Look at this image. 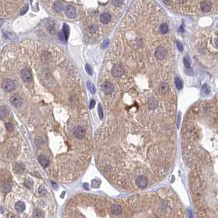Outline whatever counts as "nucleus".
Segmentation results:
<instances>
[{
  "label": "nucleus",
  "mask_w": 218,
  "mask_h": 218,
  "mask_svg": "<svg viewBox=\"0 0 218 218\" xmlns=\"http://www.w3.org/2000/svg\"><path fill=\"white\" fill-rule=\"evenodd\" d=\"M157 106V101L154 99V98H151L149 99L148 102V107L149 109H154Z\"/></svg>",
  "instance_id": "4468645a"
},
{
  "label": "nucleus",
  "mask_w": 218,
  "mask_h": 218,
  "mask_svg": "<svg viewBox=\"0 0 218 218\" xmlns=\"http://www.w3.org/2000/svg\"><path fill=\"white\" fill-rule=\"evenodd\" d=\"M120 202L122 212L114 215L107 198L74 197L67 202L62 218H186L180 202L167 190L134 195Z\"/></svg>",
  "instance_id": "f257e3e1"
},
{
  "label": "nucleus",
  "mask_w": 218,
  "mask_h": 218,
  "mask_svg": "<svg viewBox=\"0 0 218 218\" xmlns=\"http://www.w3.org/2000/svg\"><path fill=\"white\" fill-rule=\"evenodd\" d=\"M94 105H95V101L94 99H92L91 101H90V103H89V109H93L94 108Z\"/></svg>",
  "instance_id": "c9c22d12"
},
{
  "label": "nucleus",
  "mask_w": 218,
  "mask_h": 218,
  "mask_svg": "<svg viewBox=\"0 0 218 218\" xmlns=\"http://www.w3.org/2000/svg\"><path fill=\"white\" fill-rule=\"evenodd\" d=\"M44 216V213L43 211H40V210H35L34 212V217L35 218H42Z\"/></svg>",
  "instance_id": "412c9836"
},
{
  "label": "nucleus",
  "mask_w": 218,
  "mask_h": 218,
  "mask_svg": "<svg viewBox=\"0 0 218 218\" xmlns=\"http://www.w3.org/2000/svg\"><path fill=\"white\" fill-rule=\"evenodd\" d=\"M10 102L14 107H20L22 103V99L19 94H14L10 98Z\"/></svg>",
  "instance_id": "423d86ee"
},
{
  "label": "nucleus",
  "mask_w": 218,
  "mask_h": 218,
  "mask_svg": "<svg viewBox=\"0 0 218 218\" xmlns=\"http://www.w3.org/2000/svg\"><path fill=\"white\" fill-rule=\"evenodd\" d=\"M175 85L177 88L178 90L181 89H182V86H183V83H182V80H180L179 77H176L175 78Z\"/></svg>",
  "instance_id": "6ab92c4d"
},
{
  "label": "nucleus",
  "mask_w": 218,
  "mask_h": 218,
  "mask_svg": "<svg viewBox=\"0 0 218 218\" xmlns=\"http://www.w3.org/2000/svg\"><path fill=\"white\" fill-rule=\"evenodd\" d=\"M15 209H16L17 212H23L26 209V205L24 202H17V204H15Z\"/></svg>",
  "instance_id": "2eb2a0df"
},
{
  "label": "nucleus",
  "mask_w": 218,
  "mask_h": 218,
  "mask_svg": "<svg viewBox=\"0 0 218 218\" xmlns=\"http://www.w3.org/2000/svg\"><path fill=\"white\" fill-rule=\"evenodd\" d=\"M98 112H99V118L103 119V108H102L101 104H99V106H98Z\"/></svg>",
  "instance_id": "c85d7f7f"
},
{
  "label": "nucleus",
  "mask_w": 218,
  "mask_h": 218,
  "mask_svg": "<svg viewBox=\"0 0 218 218\" xmlns=\"http://www.w3.org/2000/svg\"><path fill=\"white\" fill-rule=\"evenodd\" d=\"M74 136L76 137V139H82L85 136V130H84V128H82L81 126H78L76 127V129H75V131H74Z\"/></svg>",
  "instance_id": "6e6552de"
},
{
  "label": "nucleus",
  "mask_w": 218,
  "mask_h": 218,
  "mask_svg": "<svg viewBox=\"0 0 218 218\" xmlns=\"http://www.w3.org/2000/svg\"><path fill=\"white\" fill-rule=\"evenodd\" d=\"M108 44V40H106V41H105V42L103 43V49H104V48H106Z\"/></svg>",
  "instance_id": "a19ab883"
},
{
  "label": "nucleus",
  "mask_w": 218,
  "mask_h": 218,
  "mask_svg": "<svg viewBox=\"0 0 218 218\" xmlns=\"http://www.w3.org/2000/svg\"><path fill=\"white\" fill-rule=\"evenodd\" d=\"M66 15L70 18H73L76 17V9L71 5H67L65 8Z\"/></svg>",
  "instance_id": "9d476101"
},
{
  "label": "nucleus",
  "mask_w": 218,
  "mask_h": 218,
  "mask_svg": "<svg viewBox=\"0 0 218 218\" xmlns=\"http://www.w3.org/2000/svg\"><path fill=\"white\" fill-rule=\"evenodd\" d=\"M1 189H2V191H3V192H8L10 190V185L8 184L5 183L2 185Z\"/></svg>",
  "instance_id": "cd10ccee"
},
{
  "label": "nucleus",
  "mask_w": 218,
  "mask_h": 218,
  "mask_svg": "<svg viewBox=\"0 0 218 218\" xmlns=\"http://www.w3.org/2000/svg\"><path fill=\"white\" fill-rule=\"evenodd\" d=\"M13 169H14L15 172H17V173H21V172H23L25 170V166L23 164L17 163L14 165Z\"/></svg>",
  "instance_id": "ddd939ff"
},
{
  "label": "nucleus",
  "mask_w": 218,
  "mask_h": 218,
  "mask_svg": "<svg viewBox=\"0 0 218 218\" xmlns=\"http://www.w3.org/2000/svg\"><path fill=\"white\" fill-rule=\"evenodd\" d=\"M54 9L57 12H62L63 9H64V7H63V4L61 3V2H56L54 5Z\"/></svg>",
  "instance_id": "f3484780"
},
{
  "label": "nucleus",
  "mask_w": 218,
  "mask_h": 218,
  "mask_svg": "<svg viewBox=\"0 0 218 218\" xmlns=\"http://www.w3.org/2000/svg\"><path fill=\"white\" fill-rule=\"evenodd\" d=\"M69 31H70L69 26H67L66 24H64L63 25V29H62V32L64 33V35H66V38H68V36H69Z\"/></svg>",
  "instance_id": "5701e85b"
},
{
  "label": "nucleus",
  "mask_w": 218,
  "mask_h": 218,
  "mask_svg": "<svg viewBox=\"0 0 218 218\" xmlns=\"http://www.w3.org/2000/svg\"><path fill=\"white\" fill-rule=\"evenodd\" d=\"M85 70H86V71H87L89 75H92V68H91V66H90L89 64H86V66H85Z\"/></svg>",
  "instance_id": "72a5a7b5"
},
{
  "label": "nucleus",
  "mask_w": 218,
  "mask_h": 218,
  "mask_svg": "<svg viewBox=\"0 0 218 218\" xmlns=\"http://www.w3.org/2000/svg\"><path fill=\"white\" fill-rule=\"evenodd\" d=\"M111 19H112L111 15L108 12H104L100 16V21L103 24L109 23V21H111Z\"/></svg>",
  "instance_id": "9b49d317"
},
{
  "label": "nucleus",
  "mask_w": 218,
  "mask_h": 218,
  "mask_svg": "<svg viewBox=\"0 0 218 218\" xmlns=\"http://www.w3.org/2000/svg\"><path fill=\"white\" fill-rule=\"evenodd\" d=\"M25 185H26V187H28L29 189H31V188L33 187V185H34V182L31 179H26L25 180Z\"/></svg>",
  "instance_id": "a878e982"
},
{
  "label": "nucleus",
  "mask_w": 218,
  "mask_h": 218,
  "mask_svg": "<svg viewBox=\"0 0 218 218\" xmlns=\"http://www.w3.org/2000/svg\"><path fill=\"white\" fill-rule=\"evenodd\" d=\"M189 213H190V218H193V215H192V212L189 210Z\"/></svg>",
  "instance_id": "37998d69"
},
{
  "label": "nucleus",
  "mask_w": 218,
  "mask_h": 218,
  "mask_svg": "<svg viewBox=\"0 0 218 218\" xmlns=\"http://www.w3.org/2000/svg\"><path fill=\"white\" fill-rule=\"evenodd\" d=\"M3 89L5 91H11L15 88V83L14 81L9 79H7L3 81V83L2 85Z\"/></svg>",
  "instance_id": "20e7f679"
},
{
  "label": "nucleus",
  "mask_w": 218,
  "mask_h": 218,
  "mask_svg": "<svg viewBox=\"0 0 218 218\" xmlns=\"http://www.w3.org/2000/svg\"><path fill=\"white\" fill-rule=\"evenodd\" d=\"M99 3H101V4H106V3H108V2H99Z\"/></svg>",
  "instance_id": "c03bdc74"
},
{
  "label": "nucleus",
  "mask_w": 218,
  "mask_h": 218,
  "mask_svg": "<svg viewBox=\"0 0 218 218\" xmlns=\"http://www.w3.org/2000/svg\"><path fill=\"white\" fill-rule=\"evenodd\" d=\"M112 3H113V5L117 6V7H119V6H121L123 2L122 1H112Z\"/></svg>",
  "instance_id": "e433bc0d"
},
{
  "label": "nucleus",
  "mask_w": 218,
  "mask_h": 218,
  "mask_svg": "<svg viewBox=\"0 0 218 218\" xmlns=\"http://www.w3.org/2000/svg\"><path fill=\"white\" fill-rule=\"evenodd\" d=\"M39 193L41 195V196H45V195L47 194V190H46V188H45L44 186H40V189H39Z\"/></svg>",
  "instance_id": "b1692460"
},
{
  "label": "nucleus",
  "mask_w": 218,
  "mask_h": 218,
  "mask_svg": "<svg viewBox=\"0 0 218 218\" xmlns=\"http://www.w3.org/2000/svg\"><path fill=\"white\" fill-rule=\"evenodd\" d=\"M112 76L115 77H120L124 73V69L121 65H114L112 69Z\"/></svg>",
  "instance_id": "7ed1b4c3"
},
{
  "label": "nucleus",
  "mask_w": 218,
  "mask_h": 218,
  "mask_svg": "<svg viewBox=\"0 0 218 218\" xmlns=\"http://www.w3.org/2000/svg\"><path fill=\"white\" fill-rule=\"evenodd\" d=\"M184 64L187 68H190L191 62H190V59L189 58V57H185L184 58Z\"/></svg>",
  "instance_id": "bb28decb"
},
{
  "label": "nucleus",
  "mask_w": 218,
  "mask_h": 218,
  "mask_svg": "<svg viewBox=\"0 0 218 218\" xmlns=\"http://www.w3.org/2000/svg\"><path fill=\"white\" fill-rule=\"evenodd\" d=\"M21 76L22 80H23L25 82H29V81H31V79H32L31 72L28 68H25V69H23L21 71Z\"/></svg>",
  "instance_id": "39448f33"
},
{
  "label": "nucleus",
  "mask_w": 218,
  "mask_h": 218,
  "mask_svg": "<svg viewBox=\"0 0 218 218\" xmlns=\"http://www.w3.org/2000/svg\"><path fill=\"white\" fill-rule=\"evenodd\" d=\"M168 90H169V85L167 83H164V82H163V83L160 84V85H159V91L162 94L167 93Z\"/></svg>",
  "instance_id": "dca6fc26"
},
{
  "label": "nucleus",
  "mask_w": 218,
  "mask_h": 218,
  "mask_svg": "<svg viewBox=\"0 0 218 218\" xmlns=\"http://www.w3.org/2000/svg\"><path fill=\"white\" fill-rule=\"evenodd\" d=\"M176 44H177V48H178V49L180 51V52H183V50H184V48H183V45L180 43L179 41H176Z\"/></svg>",
  "instance_id": "f704fd0d"
},
{
  "label": "nucleus",
  "mask_w": 218,
  "mask_h": 218,
  "mask_svg": "<svg viewBox=\"0 0 218 218\" xmlns=\"http://www.w3.org/2000/svg\"><path fill=\"white\" fill-rule=\"evenodd\" d=\"M39 162H40V163L42 165V166L44 167H48L49 164V158H48L47 157L43 156V155L39 157Z\"/></svg>",
  "instance_id": "f8f14e48"
},
{
  "label": "nucleus",
  "mask_w": 218,
  "mask_h": 218,
  "mask_svg": "<svg viewBox=\"0 0 218 218\" xmlns=\"http://www.w3.org/2000/svg\"><path fill=\"white\" fill-rule=\"evenodd\" d=\"M100 181L99 180H94L93 181H92V186L94 188H98V187H99L100 185Z\"/></svg>",
  "instance_id": "2f4dec72"
},
{
  "label": "nucleus",
  "mask_w": 218,
  "mask_h": 218,
  "mask_svg": "<svg viewBox=\"0 0 218 218\" xmlns=\"http://www.w3.org/2000/svg\"><path fill=\"white\" fill-rule=\"evenodd\" d=\"M102 88H103V91L106 93V94H112V92L114 91V86L113 85H112V83H110V82H104V83L102 85Z\"/></svg>",
  "instance_id": "1a4fd4ad"
},
{
  "label": "nucleus",
  "mask_w": 218,
  "mask_h": 218,
  "mask_svg": "<svg viewBox=\"0 0 218 218\" xmlns=\"http://www.w3.org/2000/svg\"><path fill=\"white\" fill-rule=\"evenodd\" d=\"M27 10H28V7L26 6V7H25L24 8H22L21 9V15H24L26 12H27Z\"/></svg>",
  "instance_id": "4c0bfd02"
},
{
  "label": "nucleus",
  "mask_w": 218,
  "mask_h": 218,
  "mask_svg": "<svg viewBox=\"0 0 218 218\" xmlns=\"http://www.w3.org/2000/svg\"><path fill=\"white\" fill-rule=\"evenodd\" d=\"M159 30H160V32H161L162 34H167V33L168 32V31H169V29H168V26H167L166 23H163V24H162V25L160 26Z\"/></svg>",
  "instance_id": "aec40b11"
},
{
  "label": "nucleus",
  "mask_w": 218,
  "mask_h": 218,
  "mask_svg": "<svg viewBox=\"0 0 218 218\" xmlns=\"http://www.w3.org/2000/svg\"><path fill=\"white\" fill-rule=\"evenodd\" d=\"M97 30H98L97 26L96 25H93V26H91L89 27V32L93 34V33H94V32L97 31Z\"/></svg>",
  "instance_id": "473e14b6"
},
{
  "label": "nucleus",
  "mask_w": 218,
  "mask_h": 218,
  "mask_svg": "<svg viewBox=\"0 0 218 218\" xmlns=\"http://www.w3.org/2000/svg\"><path fill=\"white\" fill-rule=\"evenodd\" d=\"M180 113H179L178 119H177V127H178V128L180 127Z\"/></svg>",
  "instance_id": "58836bf2"
},
{
  "label": "nucleus",
  "mask_w": 218,
  "mask_h": 218,
  "mask_svg": "<svg viewBox=\"0 0 218 218\" xmlns=\"http://www.w3.org/2000/svg\"><path fill=\"white\" fill-rule=\"evenodd\" d=\"M210 93V88L207 84H204L202 87V96H206Z\"/></svg>",
  "instance_id": "a211bd4d"
},
{
  "label": "nucleus",
  "mask_w": 218,
  "mask_h": 218,
  "mask_svg": "<svg viewBox=\"0 0 218 218\" xmlns=\"http://www.w3.org/2000/svg\"><path fill=\"white\" fill-rule=\"evenodd\" d=\"M7 113V108L5 107H2L1 108H0V117H1L2 119H3L6 115Z\"/></svg>",
  "instance_id": "393cba45"
},
{
  "label": "nucleus",
  "mask_w": 218,
  "mask_h": 218,
  "mask_svg": "<svg viewBox=\"0 0 218 218\" xmlns=\"http://www.w3.org/2000/svg\"><path fill=\"white\" fill-rule=\"evenodd\" d=\"M58 36H59V39H60V40L62 41V42H66V40H67V38L66 37V35H64V33H63L62 31H61V32L59 33Z\"/></svg>",
  "instance_id": "c756f323"
},
{
  "label": "nucleus",
  "mask_w": 218,
  "mask_h": 218,
  "mask_svg": "<svg viewBox=\"0 0 218 218\" xmlns=\"http://www.w3.org/2000/svg\"><path fill=\"white\" fill-rule=\"evenodd\" d=\"M52 186H54V188L55 190H57V189H58V186H57V185L55 182H52Z\"/></svg>",
  "instance_id": "ea45409f"
},
{
  "label": "nucleus",
  "mask_w": 218,
  "mask_h": 218,
  "mask_svg": "<svg viewBox=\"0 0 218 218\" xmlns=\"http://www.w3.org/2000/svg\"><path fill=\"white\" fill-rule=\"evenodd\" d=\"M87 87H88V89H89V90L90 91V93L91 94H95V92H96V89H95V87H94V85L91 83V82H87Z\"/></svg>",
  "instance_id": "4be33fe9"
},
{
  "label": "nucleus",
  "mask_w": 218,
  "mask_h": 218,
  "mask_svg": "<svg viewBox=\"0 0 218 218\" xmlns=\"http://www.w3.org/2000/svg\"><path fill=\"white\" fill-rule=\"evenodd\" d=\"M167 49L162 46H158L155 50V57L158 60H162L167 56Z\"/></svg>",
  "instance_id": "f03ea898"
},
{
  "label": "nucleus",
  "mask_w": 218,
  "mask_h": 218,
  "mask_svg": "<svg viewBox=\"0 0 218 218\" xmlns=\"http://www.w3.org/2000/svg\"><path fill=\"white\" fill-rule=\"evenodd\" d=\"M212 3L210 1H201L200 2V7L202 12H208L212 10Z\"/></svg>",
  "instance_id": "0eeeda50"
},
{
  "label": "nucleus",
  "mask_w": 218,
  "mask_h": 218,
  "mask_svg": "<svg viewBox=\"0 0 218 218\" xmlns=\"http://www.w3.org/2000/svg\"><path fill=\"white\" fill-rule=\"evenodd\" d=\"M84 187H85V190H89V185H88L87 183H85V184H84Z\"/></svg>",
  "instance_id": "79ce46f5"
},
{
  "label": "nucleus",
  "mask_w": 218,
  "mask_h": 218,
  "mask_svg": "<svg viewBox=\"0 0 218 218\" xmlns=\"http://www.w3.org/2000/svg\"><path fill=\"white\" fill-rule=\"evenodd\" d=\"M6 128H7V130H8V131H12L13 130H14V125H13V124H12V123H7L6 124Z\"/></svg>",
  "instance_id": "7c9ffc66"
}]
</instances>
